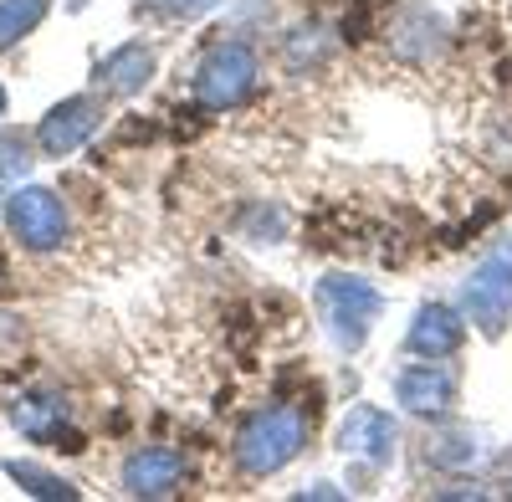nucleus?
I'll list each match as a JSON object with an SVG mask.
<instances>
[{"mask_svg": "<svg viewBox=\"0 0 512 502\" xmlns=\"http://www.w3.org/2000/svg\"><path fill=\"white\" fill-rule=\"evenodd\" d=\"M303 446H308V415L292 405H267V410H251L241 421L231 456L246 477H272L287 462H297Z\"/></svg>", "mask_w": 512, "mask_h": 502, "instance_id": "f257e3e1", "label": "nucleus"}, {"mask_svg": "<svg viewBox=\"0 0 512 502\" xmlns=\"http://www.w3.org/2000/svg\"><path fill=\"white\" fill-rule=\"evenodd\" d=\"M313 303H318V318L328 328V339L344 349V354H359L369 344V333L384 313V298H379V287L364 282V277H349V272H328L313 292Z\"/></svg>", "mask_w": 512, "mask_h": 502, "instance_id": "f03ea898", "label": "nucleus"}, {"mask_svg": "<svg viewBox=\"0 0 512 502\" xmlns=\"http://www.w3.org/2000/svg\"><path fill=\"white\" fill-rule=\"evenodd\" d=\"M461 313L482 339H502L512 323V241L497 246L492 257L472 267V277L461 282Z\"/></svg>", "mask_w": 512, "mask_h": 502, "instance_id": "7ed1b4c3", "label": "nucleus"}, {"mask_svg": "<svg viewBox=\"0 0 512 502\" xmlns=\"http://www.w3.org/2000/svg\"><path fill=\"white\" fill-rule=\"evenodd\" d=\"M256 77H262V67H256L251 41H216V47L195 62V98L216 113L241 108L256 93Z\"/></svg>", "mask_w": 512, "mask_h": 502, "instance_id": "20e7f679", "label": "nucleus"}, {"mask_svg": "<svg viewBox=\"0 0 512 502\" xmlns=\"http://www.w3.org/2000/svg\"><path fill=\"white\" fill-rule=\"evenodd\" d=\"M456 390H461L456 369L441 359H420V364H405L395 374V400L410 415H420V421H446L456 410Z\"/></svg>", "mask_w": 512, "mask_h": 502, "instance_id": "39448f33", "label": "nucleus"}, {"mask_svg": "<svg viewBox=\"0 0 512 502\" xmlns=\"http://www.w3.org/2000/svg\"><path fill=\"white\" fill-rule=\"evenodd\" d=\"M395 446H400V426L390 421V410H379V405H354L349 421L338 426V451L354 456V462H364L369 472L390 467Z\"/></svg>", "mask_w": 512, "mask_h": 502, "instance_id": "423d86ee", "label": "nucleus"}, {"mask_svg": "<svg viewBox=\"0 0 512 502\" xmlns=\"http://www.w3.org/2000/svg\"><path fill=\"white\" fill-rule=\"evenodd\" d=\"M6 221H11L16 241L31 251H52L67 241V205L52 190H16L6 205Z\"/></svg>", "mask_w": 512, "mask_h": 502, "instance_id": "0eeeda50", "label": "nucleus"}, {"mask_svg": "<svg viewBox=\"0 0 512 502\" xmlns=\"http://www.w3.org/2000/svg\"><path fill=\"white\" fill-rule=\"evenodd\" d=\"M98 123H103V103L93 93H77V98L57 103L47 118H41V134L36 139H41V149H47L52 159H62V154L88 144L98 134Z\"/></svg>", "mask_w": 512, "mask_h": 502, "instance_id": "6e6552de", "label": "nucleus"}, {"mask_svg": "<svg viewBox=\"0 0 512 502\" xmlns=\"http://www.w3.org/2000/svg\"><path fill=\"white\" fill-rule=\"evenodd\" d=\"M466 344V313L451 303H425L415 308V323L405 333V349L420 359H451Z\"/></svg>", "mask_w": 512, "mask_h": 502, "instance_id": "1a4fd4ad", "label": "nucleus"}, {"mask_svg": "<svg viewBox=\"0 0 512 502\" xmlns=\"http://www.w3.org/2000/svg\"><path fill=\"white\" fill-rule=\"evenodd\" d=\"M185 482V456L175 446H139L123 462V487L134 497H175Z\"/></svg>", "mask_w": 512, "mask_h": 502, "instance_id": "9d476101", "label": "nucleus"}, {"mask_svg": "<svg viewBox=\"0 0 512 502\" xmlns=\"http://www.w3.org/2000/svg\"><path fill=\"white\" fill-rule=\"evenodd\" d=\"M390 47L410 62H425V57H436L446 47V21L431 11V6H410L400 11V21L390 26Z\"/></svg>", "mask_w": 512, "mask_h": 502, "instance_id": "9b49d317", "label": "nucleus"}, {"mask_svg": "<svg viewBox=\"0 0 512 502\" xmlns=\"http://www.w3.org/2000/svg\"><path fill=\"white\" fill-rule=\"evenodd\" d=\"M149 77H154V52L144 47V41H123L118 52L103 57L98 67V82L113 93V98H134L149 88Z\"/></svg>", "mask_w": 512, "mask_h": 502, "instance_id": "f8f14e48", "label": "nucleus"}, {"mask_svg": "<svg viewBox=\"0 0 512 502\" xmlns=\"http://www.w3.org/2000/svg\"><path fill=\"white\" fill-rule=\"evenodd\" d=\"M62 421H67V400H62V395H26V400L16 405V426H21L26 436H36V441H47Z\"/></svg>", "mask_w": 512, "mask_h": 502, "instance_id": "ddd939ff", "label": "nucleus"}, {"mask_svg": "<svg viewBox=\"0 0 512 502\" xmlns=\"http://www.w3.org/2000/svg\"><path fill=\"white\" fill-rule=\"evenodd\" d=\"M52 0H0V52L16 47L21 36H31L41 26V16H47Z\"/></svg>", "mask_w": 512, "mask_h": 502, "instance_id": "4468645a", "label": "nucleus"}, {"mask_svg": "<svg viewBox=\"0 0 512 502\" xmlns=\"http://www.w3.org/2000/svg\"><path fill=\"white\" fill-rule=\"evenodd\" d=\"M477 456H482V446L472 431H446L425 446V462H436V467H472Z\"/></svg>", "mask_w": 512, "mask_h": 502, "instance_id": "2eb2a0df", "label": "nucleus"}, {"mask_svg": "<svg viewBox=\"0 0 512 502\" xmlns=\"http://www.w3.org/2000/svg\"><path fill=\"white\" fill-rule=\"evenodd\" d=\"M11 477H16L31 497H77V487H67V482L52 477V472H41L36 462H11Z\"/></svg>", "mask_w": 512, "mask_h": 502, "instance_id": "dca6fc26", "label": "nucleus"}, {"mask_svg": "<svg viewBox=\"0 0 512 502\" xmlns=\"http://www.w3.org/2000/svg\"><path fill=\"white\" fill-rule=\"evenodd\" d=\"M26 144L16 139V134H0V180H16V175H26Z\"/></svg>", "mask_w": 512, "mask_h": 502, "instance_id": "f3484780", "label": "nucleus"}, {"mask_svg": "<svg viewBox=\"0 0 512 502\" xmlns=\"http://www.w3.org/2000/svg\"><path fill=\"white\" fill-rule=\"evenodd\" d=\"M144 6H154V11H164V16H180V21H190V16H205L216 0H144Z\"/></svg>", "mask_w": 512, "mask_h": 502, "instance_id": "a211bd4d", "label": "nucleus"}, {"mask_svg": "<svg viewBox=\"0 0 512 502\" xmlns=\"http://www.w3.org/2000/svg\"><path fill=\"white\" fill-rule=\"evenodd\" d=\"M303 497H344V492H333V487H328V482H318V487H308V492H303Z\"/></svg>", "mask_w": 512, "mask_h": 502, "instance_id": "6ab92c4d", "label": "nucleus"}, {"mask_svg": "<svg viewBox=\"0 0 512 502\" xmlns=\"http://www.w3.org/2000/svg\"><path fill=\"white\" fill-rule=\"evenodd\" d=\"M0 113H6V88H0Z\"/></svg>", "mask_w": 512, "mask_h": 502, "instance_id": "aec40b11", "label": "nucleus"}]
</instances>
